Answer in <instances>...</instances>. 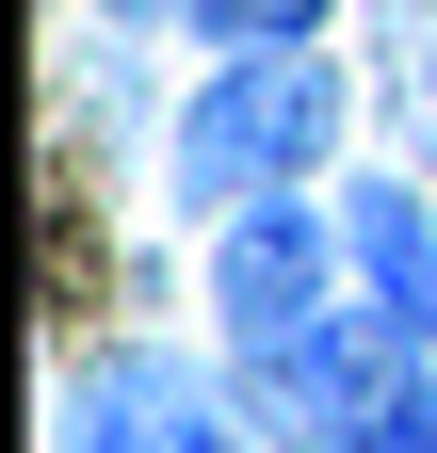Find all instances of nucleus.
<instances>
[{
    "label": "nucleus",
    "instance_id": "6e6552de",
    "mask_svg": "<svg viewBox=\"0 0 437 453\" xmlns=\"http://www.w3.org/2000/svg\"><path fill=\"white\" fill-rule=\"evenodd\" d=\"M372 453H437V372L405 388V405H389V421H372Z\"/></svg>",
    "mask_w": 437,
    "mask_h": 453
},
{
    "label": "nucleus",
    "instance_id": "39448f33",
    "mask_svg": "<svg viewBox=\"0 0 437 453\" xmlns=\"http://www.w3.org/2000/svg\"><path fill=\"white\" fill-rule=\"evenodd\" d=\"M341 275L372 308H389L421 357H437V195H421V162H389V179H341Z\"/></svg>",
    "mask_w": 437,
    "mask_h": 453
},
{
    "label": "nucleus",
    "instance_id": "f257e3e1",
    "mask_svg": "<svg viewBox=\"0 0 437 453\" xmlns=\"http://www.w3.org/2000/svg\"><path fill=\"white\" fill-rule=\"evenodd\" d=\"M341 113H356V81L324 65V49H211V81L179 97V130H162V195L195 226H227L259 195H308L324 162H341Z\"/></svg>",
    "mask_w": 437,
    "mask_h": 453
},
{
    "label": "nucleus",
    "instance_id": "1a4fd4ad",
    "mask_svg": "<svg viewBox=\"0 0 437 453\" xmlns=\"http://www.w3.org/2000/svg\"><path fill=\"white\" fill-rule=\"evenodd\" d=\"M81 17H97V33H130V49H146V33H179V17H195V0H81Z\"/></svg>",
    "mask_w": 437,
    "mask_h": 453
},
{
    "label": "nucleus",
    "instance_id": "423d86ee",
    "mask_svg": "<svg viewBox=\"0 0 437 453\" xmlns=\"http://www.w3.org/2000/svg\"><path fill=\"white\" fill-rule=\"evenodd\" d=\"M372 113H389V162H421L437 179V0H372Z\"/></svg>",
    "mask_w": 437,
    "mask_h": 453
},
{
    "label": "nucleus",
    "instance_id": "20e7f679",
    "mask_svg": "<svg viewBox=\"0 0 437 453\" xmlns=\"http://www.w3.org/2000/svg\"><path fill=\"white\" fill-rule=\"evenodd\" d=\"M341 195H259L211 226V324H227V357H259V340H292L308 308H341Z\"/></svg>",
    "mask_w": 437,
    "mask_h": 453
},
{
    "label": "nucleus",
    "instance_id": "0eeeda50",
    "mask_svg": "<svg viewBox=\"0 0 437 453\" xmlns=\"http://www.w3.org/2000/svg\"><path fill=\"white\" fill-rule=\"evenodd\" d=\"M324 17H341V0H195V49H324Z\"/></svg>",
    "mask_w": 437,
    "mask_h": 453
},
{
    "label": "nucleus",
    "instance_id": "7ed1b4c3",
    "mask_svg": "<svg viewBox=\"0 0 437 453\" xmlns=\"http://www.w3.org/2000/svg\"><path fill=\"white\" fill-rule=\"evenodd\" d=\"M49 453H259V405H243V372L179 357V340H97L65 372V437Z\"/></svg>",
    "mask_w": 437,
    "mask_h": 453
},
{
    "label": "nucleus",
    "instance_id": "f03ea898",
    "mask_svg": "<svg viewBox=\"0 0 437 453\" xmlns=\"http://www.w3.org/2000/svg\"><path fill=\"white\" fill-rule=\"evenodd\" d=\"M227 372H243V405H259V453H372V421H389L437 357L372 292H341V308H308L292 340H259V357H227Z\"/></svg>",
    "mask_w": 437,
    "mask_h": 453
}]
</instances>
